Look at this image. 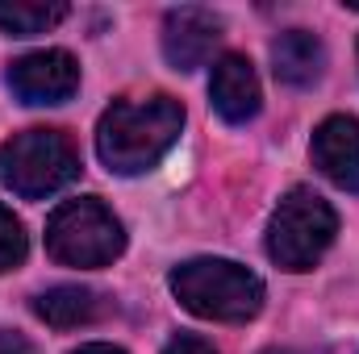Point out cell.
Segmentation results:
<instances>
[{"label":"cell","mask_w":359,"mask_h":354,"mask_svg":"<svg viewBox=\"0 0 359 354\" xmlns=\"http://www.w3.org/2000/svg\"><path fill=\"white\" fill-rule=\"evenodd\" d=\"M180 125H184V108L168 92L147 100H113L96 125V155L109 171L138 176L176 146Z\"/></svg>","instance_id":"obj_1"},{"label":"cell","mask_w":359,"mask_h":354,"mask_svg":"<svg viewBox=\"0 0 359 354\" xmlns=\"http://www.w3.org/2000/svg\"><path fill=\"white\" fill-rule=\"evenodd\" d=\"M172 292L188 313L205 321H226V325H243L264 309V279L230 259L180 263L172 271Z\"/></svg>","instance_id":"obj_2"},{"label":"cell","mask_w":359,"mask_h":354,"mask_svg":"<svg viewBox=\"0 0 359 354\" xmlns=\"http://www.w3.org/2000/svg\"><path fill=\"white\" fill-rule=\"evenodd\" d=\"M80 176V155L63 129H25L0 146V183L21 200H46Z\"/></svg>","instance_id":"obj_3"},{"label":"cell","mask_w":359,"mask_h":354,"mask_svg":"<svg viewBox=\"0 0 359 354\" xmlns=\"http://www.w3.org/2000/svg\"><path fill=\"white\" fill-rule=\"evenodd\" d=\"M126 250L121 221L96 200H63L46 221V255L63 267H109Z\"/></svg>","instance_id":"obj_4"},{"label":"cell","mask_w":359,"mask_h":354,"mask_svg":"<svg viewBox=\"0 0 359 354\" xmlns=\"http://www.w3.org/2000/svg\"><path fill=\"white\" fill-rule=\"evenodd\" d=\"M339 234V217L334 208L313 192V187H292L268 225V255L284 271H309L326 255V246Z\"/></svg>","instance_id":"obj_5"},{"label":"cell","mask_w":359,"mask_h":354,"mask_svg":"<svg viewBox=\"0 0 359 354\" xmlns=\"http://www.w3.org/2000/svg\"><path fill=\"white\" fill-rule=\"evenodd\" d=\"M8 88L25 104H63L80 88V63L67 50H34L8 67Z\"/></svg>","instance_id":"obj_6"},{"label":"cell","mask_w":359,"mask_h":354,"mask_svg":"<svg viewBox=\"0 0 359 354\" xmlns=\"http://www.w3.org/2000/svg\"><path fill=\"white\" fill-rule=\"evenodd\" d=\"M217 38H222V17L201 4L172 8L163 21V55L176 71H196L213 55Z\"/></svg>","instance_id":"obj_7"},{"label":"cell","mask_w":359,"mask_h":354,"mask_svg":"<svg viewBox=\"0 0 359 354\" xmlns=\"http://www.w3.org/2000/svg\"><path fill=\"white\" fill-rule=\"evenodd\" d=\"M313 167L343 192H359V121L355 117H326L309 142Z\"/></svg>","instance_id":"obj_8"},{"label":"cell","mask_w":359,"mask_h":354,"mask_svg":"<svg viewBox=\"0 0 359 354\" xmlns=\"http://www.w3.org/2000/svg\"><path fill=\"white\" fill-rule=\"evenodd\" d=\"M209 96H213V108L230 121V125H243L259 113V80H255V67L243 59V55H222L213 63V80H209Z\"/></svg>","instance_id":"obj_9"},{"label":"cell","mask_w":359,"mask_h":354,"mask_svg":"<svg viewBox=\"0 0 359 354\" xmlns=\"http://www.w3.org/2000/svg\"><path fill=\"white\" fill-rule=\"evenodd\" d=\"M109 313H113V300L84 283H59L34 296V317H42L50 330H80Z\"/></svg>","instance_id":"obj_10"},{"label":"cell","mask_w":359,"mask_h":354,"mask_svg":"<svg viewBox=\"0 0 359 354\" xmlns=\"http://www.w3.org/2000/svg\"><path fill=\"white\" fill-rule=\"evenodd\" d=\"M322 67H326V46L318 34L309 29H284L276 42H271V71L280 84L288 88H309L322 80Z\"/></svg>","instance_id":"obj_11"},{"label":"cell","mask_w":359,"mask_h":354,"mask_svg":"<svg viewBox=\"0 0 359 354\" xmlns=\"http://www.w3.org/2000/svg\"><path fill=\"white\" fill-rule=\"evenodd\" d=\"M67 17V4H0V29L13 34V38H34V34H46L55 29L59 21Z\"/></svg>","instance_id":"obj_12"},{"label":"cell","mask_w":359,"mask_h":354,"mask_svg":"<svg viewBox=\"0 0 359 354\" xmlns=\"http://www.w3.org/2000/svg\"><path fill=\"white\" fill-rule=\"evenodd\" d=\"M25 255H29V238H25L21 221L0 204V271L21 267V263H25Z\"/></svg>","instance_id":"obj_13"},{"label":"cell","mask_w":359,"mask_h":354,"mask_svg":"<svg viewBox=\"0 0 359 354\" xmlns=\"http://www.w3.org/2000/svg\"><path fill=\"white\" fill-rule=\"evenodd\" d=\"M163 354H217L205 338H196V334H176L168 346H163Z\"/></svg>","instance_id":"obj_14"},{"label":"cell","mask_w":359,"mask_h":354,"mask_svg":"<svg viewBox=\"0 0 359 354\" xmlns=\"http://www.w3.org/2000/svg\"><path fill=\"white\" fill-rule=\"evenodd\" d=\"M0 354H34V346H29L21 334H13V330H0Z\"/></svg>","instance_id":"obj_15"},{"label":"cell","mask_w":359,"mask_h":354,"mask_svg":"<svg viewBox=\"0 0 359 354\" xmlns=\"http://www.w3.org/2000/svg\"><path fill=\"white\" fill-rule=\"evenodd\" d=\"M72 354H126V351H117V346H104V342H88V346H80V351H72Z\"/></svg>","instance_id":"obj_16"},{"label":"cell","mask_w":359,"mask_h":354,"mask_svg":"<svg viewBox=\"0 0 359 354\" xmlns=\"http://www.w3.org/2000/svg\"><path fill=\"white\" fill-rule=\"evenodd\" d=\"M264 354H292V351H264Z\"/></svg>","instance_id":"obj_17"}]
</instances>
